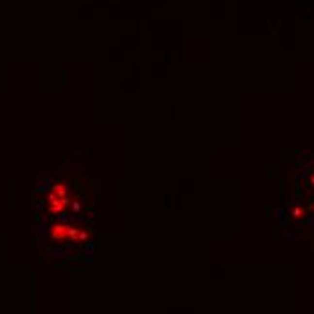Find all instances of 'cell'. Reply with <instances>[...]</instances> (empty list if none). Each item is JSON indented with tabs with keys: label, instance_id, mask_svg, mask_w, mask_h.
<instances>
[{
	"label": "cell",
	"instance_id": "cell-1",
	"mask_svg": "<svg viewBox=\"0 0 314 314\" xmlns=\"http://www.w3.org/2000/svg\"><path fill=\"white\" fill-rule=\"evenodd\" d=\"M71 188L67 182H56L52 184L51 192L47 195V212L51 215L65 212L71 204Z\"/></svg>",
	"mask_w": 314,
	"mask_h": 314
},
{
	"label": "cell",
	"instance_id": "cell-2",
	"mask_svg": "<svg viewBox=\"0 0 314 314\" xmlns=\"http://www.w3.org/2000/svg\"><path fill=\"white\" fill-rule=\"evenodd\" d=\"M71 231L72 226L69 224H62V222H56L49 228V237L56 242H64V240H71Z\"/></svg>",
	"mask_w": 314,
	"mask_h": 314
},
{
	"label": "cell",
	"instance_id": "cell-3",
	"mask_svg": "<svg viewBox=\"0 0 314 314\" xmlns=\"http://www.w3.org/2000/svg\"><path fill=\"white\" fill-rule=\"evenodd\" d=\"M311 182H313V184H314V175H313V177H311Z\"/></svg>",
	"mask_w": 314,
	"mask_h": 314
}]
</instances>
